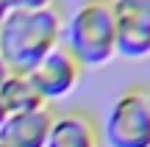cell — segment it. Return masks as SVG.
I'll list each match as a JSON object with an SVG mask.
<instances>
[{
    "label": "cell",
    "mask_w": 150,
    "mask_h": 147,
    "mask_svg": "<svg viewBox=\"0 0 150 147\" xmlns=\"http://www.w3.org/2000/svg\"><path fill=\"white\" fill-rule=\"evenodd\" d=\"M61 14L47 6L36 11H8L0 25V58L11 72H28L59 47Z\"/></svg>",
    "instance_id": "6da1fadb"
},
{
    "label": "cell",
    "mask_w": 150,
    "mask_h": 147,
    "mask_svg": "<svg viewBox=\"0 0 150 147\" xmlns=\"http://www.w3.org/2000/svg\"><path fill=\"white\" fill-rule=\"evenodd\" d=\"M114 0H86L67 25V50L81 67H103L117 53Z\"/></svg>",
    "instance_id": "7a4b0ae2"
},
{
    "label": "cell",
    "mask_w": 150,
    "mask_h": 147,
    "mask_svg": "<svg viewBox=\"0 0 150 147\" xmlns=\"http://www.w3.org/2000/svg\"><path fill=\"white\" fill-rule=\"evenodd\" d=\"M111 147H150V106L145 89H128L114 100L106 120Z\"/></svg>",
    "instance_id": "3957f363"
},
{
    "label": "cell",
    "mask_w": 150,
    "mask_h": 147,
    "mask_svg": "<svg viewBox=\"0 0 150 147\" xmlns=\"http://www.w3.org/2000/svg\"><path fill=\"white\" fill-rule=\"evenodd\" d=\"M83 67L72 58V53L67 47H56L33 67L28 75H31L36 92L42 94L45 100H59L64 94H70L75 86H78V78Z\"/></svg>",
    "instance_id": "277c9868"
},
{
    "label": "cell",
    "mask_w": 150,
    "mask_h": 147,
    "mask_svg": "<svg viewBox=\"0 0 150 147\" xmlns=\"http://www.w3.org/2000/svg\"><path fill=\"white\" fill-rule=\"evenodd\" d=\"M50 128H53L50 108L6 117L3 128H0V147H45Z\"/></svg>",
    "instance_id": "5b68a950"
},
{
    "label": "cell",
    "mask_w": 150,
    "mask_h": 147,
    "mask_svg": "<svg viewBox=\"0 0 150 147\" xmlns=\"http://www.w3.org/2000/svg\"><path fill=\"white\" fill-rule=\"evenodd\" d=\"M45 147H100L97 125L83 111H70V114L53 117V128Z\"/></svg>",
    "instance_id": "8992f818"
},
{
    "label": "cell",
    "mask_w": 150,
    "mask_h": 147,
    "mask_svg": "<svg viewBox=\"0 0 150 147\" xmlns=\"http://www.w3.org/2000/svg\"><path fill=\"white\" fill-rule=\"evenodd\" d=\"M0 106H3L6 117H14V114H28V111L47 108V100L36 92L31 75L11 72L3 81V86H0Z\"/></svg>",
    "instance_id": "52a82bcc"
},
{
    "label": "cell",
    "mask_w": 150,
    "mask_h": 147,
    "mask_svg": "<svg viewBox=\"0 0 150 147\" xmlns=\"http://www.w3.org/2000/svg\"><path fill=\"white\" fill-rule=\"evenodd\" d=\"M117 53L125 58L150 56V17L117 11Z\"/></svg>",
    "instance_id": "ba28073f"
},
{
    "label": "cell",
    "mask_w": 150,
    "mask_h": 147,
    "mask_svg": "<svg viewBox=\"0 0 150 147\" xmlns=\"http://www.w3.org/2000/svg\"><path fill=\"white\" fill-rule=\"evenodd\" d=\"M117 11H128V14H142L150 17V0H114Z\"/></svg>",
    "instance_id": "9c48e42d"
},
{
    "label": "cell",
    "mask_w": 150,
    "mask_h": 147,
    "mask_svg": "<svg viewBox=\"0 0 150 147\" xmlns=\"http://www.w3.org/2000/svg\"><path fill=\"white\" fill-rule=\"evenodd\" d=\"M8 11H36V8H47L50 0H3Z\"/></svg>",
    "instance_id": "30bf717a"
},
{
    "label": "cell",
    "mask_w": 150,
    "mask_h": 147,
    "mask_svg": "<svg viewBox=\"0 0 150 147\" xmlns=\"http://www.w3.org/2000/svg\"><path fill=\"white\" fill-rule=\"evenodd\" d=\"M8 75H11V70H8V67L3 64V58H0V86H3V81H6Z\"/></svg>",
    "instance_id": "8fae6325"
},
{
    "label": "cell",
    "mask_w": 150,
    "mask_h": 147,
    "mask_svg": "<svg viewBox=\"0 0 150 147\" xmlns=\"http://www.w3.org/2000/svg\"><path fill=\"white\" fill-rule=\"evenodd\" d=\"M6 17H8V8H6V3L0 0V25H3V20H6Z\"/></svg>",
    "instance_id": "7c38bea8"
},
{
    "label": "cell",
    "mask_w": 150,
    "mask_h": 147,
    "mask_svg": "<svg viewBox=\"0 0 150 147\" xmlns=\"http://www.w3.org/2000/svg\"><path fill=\"white\" fill-rule=\"evenodd\" d=\"M3 122H6V111H3V106H0V128H3Z\"/></svg>",
    "instance_id": "4fadbf2b"
},
{
    "label": "cell",
    "mask_w": 150,
    "mask_h": 147,
    "mask_svg": "<svg viewBox=\"0 0 150 147\" xmlns=\"http://www.w3.org/2000/svg\"><path fill=\"white\" fill-rule=\"evenodd\" d=\"M147 106H150V92H147Z\"/></svg>",
    "instance_id": "5bb4252c"
}]
</instances>
